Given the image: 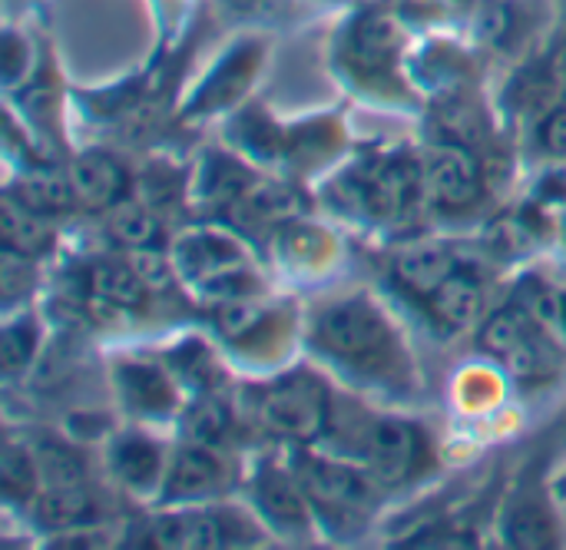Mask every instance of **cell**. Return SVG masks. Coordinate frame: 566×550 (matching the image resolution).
Listing matches in <instances>:
<instances>
[{
  "instance_id": "cell-1",
  "label": "cell",
  "mask_w": 566,
  "mask_h": 550,
  "mask_svg": "<svg viewBox=\"0 0 566 550\" xmlns=\"http://www.w3.org/2000/svg\"><path fill=\"white\" fill-rule=\"evenodd\" d=\"M315 339L322 342V349H328L332 355L355 362V365L375 362V359L388 355V349H391V335H388L385 319L365 302L332 305L318 319Z\"/></svg>"
},
{
  "instance_id": "cell-2",
  "label": "cell",
  "mask_w": 566,
  "mask_h": 550,
  "mask_svg": "<svg viewBox=\"0 0 566 550\" xmlns=\"http://www.w3.org/2000/svg\"><path fill=\"white\" fill-rule=\"evenodd\" d=\"M325 392L315 385L308 375H295L279 382L262 405V418L279 432V435H295V438H312L322 428L325 418Z\"/></svg>"
},
{
  "instance_id": "cell-3",
  "label": "cell",
  "mask_w": 566,
  "mask_h": 550,
  "mask_svg": "<svg viewBox=\"0 0 566 550\" xmlns=\"http://www.w3.org/2000/svg\"><path fill=\"white\" fill-rule=\"evenodd\" d=\"M365 455L371 475L385 485H401L421 461V438L418 428L401 422H375L365 438Z\"/></svg>"
},
{
  "instance_id": "cell-4",
  "label": "cell",
  "mask_w": 566,
  "mask_h": 550,
  "mask_svg": "<svg viewBox=\"0 0 566 550\" xmlns=\"http://www.w3.org/2000/svg\"><path fill=\"white\" fill-rule=\"evenodd\" d=\"M308 498L335 511H361L371 501V478L335 461H305L298 475Z\"/></svg>"
},
{
  "instance_id": "cell-5",
  "label": "cell",
  "mask_w": 566,
  "mask_h": 550,
  "mask_svg": "<svg viewBox=\"0 0 566 550\" xmlns=\"http://www.w3.org/2000/svg\"><path fill=\"white\" fill-rule=\"evenodd\" d=\"M424 176H418L415 166L408 163H391L378 173H371L358 196L365 203V209L378 219H401L415 209L418 196L424 193Z\"/></svg>"
},
{
  "instance_id": "cell-6",
  "label": "cell",
  "mask_w": 566,
  "mask_h": 550,
  "mask_svg": "<svg viewBox=\"0 0 566 550\" xmlns=\"http://www.w3.org/2000/svg\"><path fill=\"white\" fill-rule=\"evenodd\" d=\"M428 196L448 209H464L478 196V166L464 146H444L424 169Z\"/></svg>"
},
{
  "instance_id": "cell-7",
  "label": "cell",
  "mask_w": 566,
  "mask_h": 550,
  "mask_svg": "<svg viewBox=\"0 0 566 550\" xmlns=\"http://www.w3.org/2000/svg\"><path fill=\"white\" fill-rule=\"evenodd\" d=\"M153 544L176 550H206L235 544V528L219 511L169 515L153 525Z\"/></svg>"
},
{
  "instance_id": "cell-8",
  "label": "cell",
  "mask_w": 566,
  "mask_h": 550,
  "mask_svg": "<svg viewBox=\"0 0 566 550\" xmlns=\"http://www.w3.org/2000/svg\"><path fill=\"white\" fill-rule=\"evenodd\" d=\"M451 272L454 256L441 242H415L395 256V279L415 295H431Z\"/></svg>"
},
{
  "instance_id": "cell-9",
  "label": "cell",
  "mask_w": 566,
  "mask_h": 550,
  "mask_svg": "<svg viewBox=\"0 0 566 550\" xmlns=\"http://www.w3.org/2000/svg\"><path fill=\"white\" fill-rule=\"evenodd\" d=\"M70 183H73V193L86 206H113L123 196L126 176H123L119 163L109 159L106 153H86L73 163Z\"/></svg>"
},
{
  "instance_id": "cell-10",
  "label": "cell",
  "mask_w": 566,
  "mask_h": 550,
  "mask_svg": "<svg viewBox=\"0 0 566 550\" xmlns=\"http://www.w3.org/2000/svg\"><path fill=\"white\" fill-rule=\"evenodd\" d=\"M219 485H222V465H219L216 452L189 445L186 452H179V458L169 471L166 495L172 501H189V498H202V495L216 491Z\"/></svg>"
},
{
  "instance_id": "cell-11",
  "label": "cell",
  "mask_w": 566,
  "mask_h": 550,
  "mask_svg": "<svg viewBox=\"0 0 566 550\" xmlns=\"http://www.w3.org/2000/svg\"><path fill=\"white\" fill-rule=\"evenodd\" d=\"M0 232H3V242L7 249L20 252V256H40L50 249L53 242V229L50 222L43 219V212L30 209L27 203H20L13 193L3 199L0 206Z\"/></svg>"
},
{
  "instance_id": "cell-12",
  "label": "cell",
  "mask_w": 566,
  "mask_h": 550,
  "mask_svg": "<svg viewBox=\"0 0 566 550\" xmlns=\"http://www.w3.org/2000/svg\"><path fill=\"white\" fill-rule=\"evenodd\" d=\"M90 295H93V305L106 309V315H116V312L143 305L146 286L133 272V266H96L90 272Z\"/></svg>"
},
{
  "instance_id": "cell-13",
  "label": "cell",
  "mask_w": 566,
  "mask_h": 550,
  "mask_svg": "<svg viewBox=\"0 0 566 550\" xmlns=\"http://www.w3.org/2000/svg\"><path fill=\"white\" fill-rule=\"evenodd\" d=\"M302 491H305V488H298V485H295L285 471H279V468L262 471V478H259V485H255L259 508H262L272 521H279V525H285V528H302L305 518H308Z\"/></svg>"
},
{
  "instance_id": "cell-14",
  "label": "cell",
  "mask_w": 566,
  "mask_h": 550,
  "mask_svg": "<svg viewBox=\"0 0 566 550\" xmlns=\"http://www.w3.org/2000/svg\"><path fill=\"white\" fill-rule=\"evenodd\" d=\"M431 309L434 315L451 325V329H464L478 319L481 309V286L464 276V272H451L434 292H431Z\"/></svg>"
},
{
  "instance_id": "cell-15",
  "label": "cell",
  "mask_w": 566,
  "mask_h": 550,
  "mask_svg": "<svg viewBox=\"0 0 566 550\" xmlns=\"http://www.w3.org/2000/svg\"><path fill=\"white\" fill-rule=\"evenodd\" d=\"M398 43H401V30L388 13H365L352 33V53L368 66L388 63L398 53Z\"/></svg>"
},
{
  "instance_id": "cell-16",
  "label": "cell",
  "mask_w": 566,
  "mask_h": 550,
  "mask_svg": "<svg viewBox=\"0 0 566 550\" xmlns=\"http://www.w3.org/2000/svg\"><path fill=\"white\" fill-rule=\"evenodd\" d=\"M537 329H541V322H537L524 305L504 309V312H497V315L481 329V345H484V352L504 359L511 349H517V345H521L527 335H534Z\"/></svg>"
},
{
  "instance_id": "cell-17",
  "label": "cell",
  "mask_w": 566,
  "mask_h": 550,
  "mask_svg": "<svg viewBox=\"0 0 566 550\" xmlns=\"http://www.w3.org/2000/svg\"><path fill=\"white\" fill-rule=\"evenodd\" d=\"M504 538L514 548H551L557 544V528L541 505H521L507 515Z\"/></svg>"
},
{
  "instance_id": "cell-18",
  "label": "cell",
  "mask_w": 566,
  "mask_h": 550,
  "mask_svg": "<svg viewBox=\"0 0 566 550\" xmlns=\"http://www.w3.org/2000/svg\"><path fill=\"white\" fill-rule=\"evenodd\" d=\"M235 209L245 219H255V222L292 219L298 212V196L292 189H282V186H255V189H245L235 199Z\"/></svg>"
},
{
  "instance_id": "cell-19",
  "label": "cell",
  "mask_w": 566,
  "mask_h": 550,
  "mask_svg": "<svg viewBox=\"0 0 566 550\" xmlns=\"http://www.w3.org/2000/svg\"><path fill=\"white\" fill-rule=\"evenodd\" d=\"M113 465L126 485L149 488L159 475V452L146 438H123L113 452Z\"/></svg>"
},
{
  "instance_id": "cell-20",
  "label": "cell",
  "mask_w": 566,
  "mask_h": 550,
  "mask_svg": "<svg viewBox=\"0 0 566 550\" xmlns=\"http://www.w3.org/2000/svg\"><path fill=\"white\" fill-rule=\"evenodd\" d=\"M93 515V501L83 485L73 488H46L40 498V521L50 528H73Z\"/></svg>"
},
{
  "instance_id": "cell-21",
  "label": "cell",
  "mask_w": 566,
  "mask_h": 550,
  "mask_svg": "<svg viewBox=\"0 0 566 550\" xmlns=\"http://www.w3.org/2000/svg\"><path fill=\"white\" fill-rule=\"evenodd\" d=\"M13 196H17L20 203H27L30 209L50 216V212L70 209V203H73L76 193H73V183H63V179H56V176H50V173H36V176H27V179L17 186Z\"/></svg>"
},
{
  "instance_id": "cell-22",
  "label": "cell",
  "mask_w": 566,
  "mask_h": 550,
  "mask_svg": "<svg viewBox=\"0 0 566 550\" xmlns=\"http://www.w3.org/2000/svg\"><path fill=\"white\" fill-rule=\"evenodd\" d=\"M186 435H189V445H199V448H219L229 435V412L219 405V402H196L186 415Z\"/></svg>"
},
{
  "instance_id": "cell-23",
  "label": "cell",
  "mask_w": 566,
  "mask_h": 550,
  "mask_svg": "<svg viewBox=\"0 0 566 550\" xmlns=\"http://www.w3.org/2000/svg\"><path fill=\"white\" fill-rule=\"evenodd\" d=\"M501 362H504L507 372L517 375V378H541V375H551V369H554V345H551V342L544 339V332L537 329V332L527 335L517 349H511Z\"/></svg>"
},
{
  "instance_id": "cell-24",
  "label": "cell",
  "mask_w": 566,
  "mask_h": 550,
  "mask_svg": "<svg viewBox=\"0 0 566 550\" xmlns=\"http://www.w3.org/2000/svg\"><path fill=\"white\" fill-rule=\"evenodd\" d=\"M109 232H113L123 246L143 249V246H153V242H156L159 226H156V219H153L143 206L123 203V206H116L113 216H109Z\"/></svg>"
},
{
  "instance_id": "cell-25",
  "label": "cell",
  "mask_w": 566,
  "mask_h": 550,
  "mask_svg": "<svg viewBox=\"0 0 566 550\" xmlns=\"http://www.w3.org/2000/svg\"><path fill=\"white\" fill-rule=\"evenodd\" d=\"M123 388H126V398L146 412H166L172 402L163 375H156L153 369H143V365H133L123 372Z\"/></svg>"
},
{
  "instance_id": "cell-26",
  "label": "cell",
  "mask_w": 566,
  "mask_h": 550,
  "mask_svg": "<svg viewBox=\"0 0 566 550\" xmlns=\"http://www.w3.org/2000/svg\"><path fill=\"white\" fill-rule=\"evenodd\" d=\"M36 471H40V481L46 488H73V485H83V461L63 448H43L40 458H36Z\"/></svg>"
},
{
  "instance_id": "cell-27",
  "label": "cell",
  "mask_w": 566,
  "mask_h": 550,
  "mask_svg": "<svg viewBox=\"0 0 566 550\" xmlns=\"http://www.w3.org/2000/svg\"><path fill=\"white\" fill-rule=\"evenodd\" d=\"M0 478H3V491H7L10 498H27V495L33 491L40 471H36V465L30 461L27 452L7 445V448H3V458H0Z\"/></svg>"
},
{
  "instance_id": "cell-28",
  "label": "cell",
  "mask_w": 566,
  "mask_h": 550,
  "mask_svg": "<svg viewBox=\"0 0 566 550\" xmlns=\"http://www.w3.org/2000/svg\"><path fill=\"white\" fill-rule=\"evenodd\" d=\"M33 345H36V332L30 322H13L3 329V339H0V362H3V372H20L30 355H33Z\"/></svg>"
},
{
  "instance_id": "cell-29",
  "label": "cell",
  "mask_w": 566,
  "mask_h": 550,
  "mask_svg": "<svg viewBox=\"0 0 566 550\" xmlns=\"http://www.w3.org/2000/svg\"><path fill=\"white\" fill-rule=\"evenodd\" d=\"M262 315H265L262 305H255V302L235 295V299H229V302L219 309V329H222L229 339H245V335H252V332L259 329Z\"/></svg>"
},
{
  "instance_id": "cell-30",
  "label": "cell",
  "mask_w": 566,
  "mask_h": 550,
  "mask_svg": "<svg viewBox=\"0 0 566 550\" xmlns=\"http://www.w3.org/2000/svg\"><path fill=\"white\" fill-rule=\"evenodd\" d=\"M441 129L454 139V143H471L478 133H481V110H474L471 103L464 100H451L441 113Z\"/></svg>"
},
{
  "instance_id": "cell-31",
  "label": "cell",
  "mask_w": 566,
  "mask_h": 550,
  "mask_svg": "<svg viewBox=\"0 0 566 550\" xmlns=\"http://www.w3.org/2000/svg\"><path fill=\"white\" fill-rule=\"evenodd\" d=\"M129 266H133V272L143 279L146 289H166V286L172 282V266H169V259H166L156 246L133 249Z\"/></svg>"
},
{
  "instance_id": "cell-32",
  "label": "cell",
  "mask_w": 566,
  "mask_h": 550,
  "mask_svg": "<svg viewBox=\"0 0 566 550\" xmlns=\"http://www.w3.org/2000/svg\"><path fill=\"white\" fill-rule=\"evenodd\" d=\"M511 23H514V17H511V7H504V3H491V7L484 10V17H481L484 37H488V40H497V43L507 40Z\"/></svg>"
},
{
  "instance_id": "cell-33",
  "label": "cell",
  "mask_w": 566,
  "mask_h": 550,
  "mask_svg": "<svg viewBox=\"0 0 566 550\" xmlns=\"http://www.w3.org/2000/svg\"><path fill=\"white\" fill-rule=\"evenodd\" d=\"M541 139L551 153L566 156V113H551L544 129H541Z\"/></svg>"
},
{
  "instance_id": "cell-34",
  "label": "cell",
  "mask_w": 566,
  "mask_h": 550,
  "mask_svg": "<svg viewBox=\"0 0 566 550\" xmlns=\"http://www.w3.org/2000/svg\"><path fill=\"white\" fill-rule=\"evenodd\" d=\"M23 60H27V43L17 40V37L10 33V37L3 40V76H7V80H17Z\"/></svg>"
},
{
  "instance_id": "cell-35",
  "label": "cell",
  "mask_w": 566,
  "mask_h": 550,
  "mask_svg": "<svg viewBox=\"0 0 566 550\" xmlns=\"http://www.w3.org/2000/svg\"><path fill=\"white\" fill-rule=\"evenodd\" d=\"M557 329L566 335V292H560V312H557Z\"/></svg>"
}]
</instances>
